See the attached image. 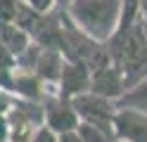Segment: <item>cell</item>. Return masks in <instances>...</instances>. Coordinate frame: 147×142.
Segmentation results:
<instances>
[{
  "instance_id": "9",
  "label": "cell",
  "mask_w": 147,
  "mask_h": 142,
  "mask_svg": "<svg viewBox=\"0 0 147 142\" xmlns=\"http://www.w3.org/2000/svg\"><path fill=\"white\" fill-rule=\"evenodd\" d=\"M0 40H3V45L7 47V52H10L14 59H19V57L29 50V45L33 43L31 36L22 31L17 24H7V26H0Z\"/></svg>"
},
{
  "instance_id": "16",
  "label": "cell",
  "mask_w": 147,
  "mask_h": 142,
  "mask_svg": "<svg viewBox=\"0 0 147 142\" xmlns=\"http://www.w3.org/2000/svg\"><path fill=\"white\" fill-rule=\"evenodd\" d=\"M59 142H83V137L78 135V130H71V133H64V135H59Z\"/></svg>"
},
{
  "instance_id": "13",
  "label": "cell",
  "mask_w": 147,
  "mask_h": 142,
  "mask_svg": "<svg viewBox=\"0 0 147 142\" xmlns=\"http://www.w3.org/2000/svg\"><path fill=\"white\" fill-rule=\"evenodd\" d=\"M14 95L12 92H7V90H3L0 88V116H7V114L12 111V107H14Z\"/></svg>"
},
{
  "instance_id": "1",
  "label": "cell",
  "mask_w": 147,
  "mask_h": 142,
  "mask_svg": "<svg viewBox=\"0 0 147 142\" xmlns=\"http://www.w3.org/2000/svg\"><path fill=\"white\" fill-rule=\"evenodd\" d=\"M126 0H71L64 9L74 26L97 43H107L116 31Z\"/></svg>"
},
{
  "instance_id": "8",
  "label": "cell",
  "mask_w": 147,
  "mask_h": 142,
  "mask_svg": "<svg viewBox=\"0 0 147 142\" xmlns=\"http://www.w3.org/2000/svg\"><path fill=\"white\" fill-rule=\"evenodd\" d=\"M64 57L59 50H48V47H40L38 52V59H36V66H33V73L45 83V85H55L57 88V81L62 76V69H64Z\"/></svg>"
},
{
  "instance_id": "4",
  "label": "cell",
  "mask_w": 147,
  "mask_h": 142,
  "mask_svg": "<svg viewBox=\"0 0 147 142\" xmlns=\"http://www.w3.org/2000/svg\"><path fill=\"white\" fill-rule=\"evenodd\" d=\"M128 85H126V78L121 69L109 59L107 64L97 66L95 71H90V92L93 95H100L105 100H112V102H119L126 95Z\"/></svg>"
},
{
  "instance_id": "17",
  "label": "cell",
  "mask_w": 147,
  "mask_h": 142,
  "mask_svg": "<svg viewBox=\"0 0 147 142\" xmlns=\"http://www.w3.org/2000/svg\"><path fill=\"white\" fill-rule=\"evenodd\" d=\"M138 5H140V17H142V22L147 24V0H138Z\"/></svg>"
},
{
  "instance_id": "15",
  "label": "cell",
  "mask_w": 147,
  "mask_h": 142,
  "mask_svg": "<svg viewBox=\"0 0 147 142\" xmlns=\"http://www.w3.org/2000/svg\"><path fill=\"white\" fill-rule=\"evenodd\" d=\"M0 142H10V128L5 116H0Z\"/></svg>"
},
{
  "instance_id": "7",
  "label": "cell",
  "mask_w": 147,
  "mask_h": 142,
  "mask_svg": "<svg viewBox=\"0 0 147 142\" xmlns=\"http://www.w3.org/2000/svg\"><path fill=\"white\" fill-rule=\"evenodd\" d=\"M48 85H45L33 71H26V69H17L14 66V76H12V88L10 92L14 95L17 100H26V102H43L48 95Z\"/></svg>"
},
{
  "instance_id": "2",
  "label": "cell",
  "mask_w": 147,
  "mask_h": 142,
  "mask_svg": "<svg viewBox=\"0 0 147 142\" xmlns=\"http://www.w3.org/2000/svg\"><path fill=\"white\" fill-rule=\"evenodd\" d=\"M71 102H74V109H76L81 123H90V126L100 128L114 140L112 123H114V114H116V102L105 100V97L93 95V92H83L78 97H74Z\"/></svg>"
},
{
  "instance_id": "3",
  "label": "cell",
  "mask_w": 147,
  "mask_h": 142,
  "mask_svg": "<svg viewBox=\"0 0 147 142\" xmlns=\"http://www.w3.org/2000/svg\"><path fill=\"white\" fill-rule=\"evenodd\" d=\"M78 114L74 109L71 100H64L59 95H50L43 100V126L50 128L55 135H64L78 128Z\"/></svg>"
},
{
  "instance_id": "18",
  "label": "cell",
  "mask_w": 147,
  "mask_h": 142,
  "mask_svg": "<svg viewBox=\"0 0 147 142\" xmlns=\"http://www.w3.org/2000/svg\"><path fill=\"white\" fill-rule=\"evenodd\" d=\"M71 3V0H57V5H59V9H67V5Z\"/></svg>"
},
{
  "instance_id": "14",
  "label": "cell",
  "mask_w": 147,
  "mask_h": 142,
  "mask_svg": "<svg viewBox=\"0 0 147 142\" xmlns=\"http://www.w3.org/2000/svg\"><path fill=\"white\" fill-rule=\"evenodd\" d=\"M31 142H59V135H55L50 128L40 126L38 130H36V135L31 137Z\"/></svg>"
},
{
  "instance_id": "5",
  "label": "cell",
  "mask_w": 147,
  "mask_h": 142,
  "mask_svg": "<svg viewBox=\"0 0 147 142\" xmlns=\"http://www.w3.org/2000/svg\"><path fill=\"white\" fill-rule=\"evenodd\" d=\"M112 130L114 142H147V114L128 107H116Z\"/></svg>"
},
{
  "instance_id": "10",
  "label": "cell",
  "mask_w": 147,
  "mask_h": 142,
  "mask_svg": "<svg viewBox=\"0 0 147 142\" xmlns=\"http://www.w3.org/2000/svg\"><path fill=\"white\" fill-rule=\"evenodd\" d=\"M116 107H128V109H138V111L147 114V78L135 83L133 88H128L126 95L116 102Z\"/></svg>"
},
{
  "instance_id": "6",
  "label": "cell",
  "mask_w": 147,
  "mask_h": 142,
  "mask_svg": "<svg viewBox=\"0 0 147 142\" xmlns=\"http://www.w3.org/2000/svg\"><path fill=\"white\" fill-rule=\"evenodd\" d=\"M83 92H90V69L83 62L67 59L57 81V95L64 100H74Z\"/></svg>"
},
{
  "instance_id": "11",
  "label": "cell",
  "mask_w": 147,
  "mask_h": 142,
  "mask_svg": "<svg viewBox=\"0 0 147 142\" xmlns=\"http://www.w3.org/2000/svg\"><path fill=\"white\" fill-rule=\"evenodd\" d=\"M76 130H78V135L83 137V142H114L107 133H102L100 128L90 126V123H78Z\"/></svg>"
},
{
  "instance_id": "12",
  "label": "cell",
  "mask_w": 147,
  "mask_h": 142,
  "mask_svg": "<svg viewBox=\"0 0 147 142\" xmlns=\"http://www.w3.org/2000/svg\"><path fill=\"white\" fill-rule=\"evenodd\" d=\"M22 3L26 7H31L33 12H38V14H50V12H57L59 9L57 0H22Z\"/></svg>"
}]
</instances>
